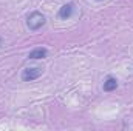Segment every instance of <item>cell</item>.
<instances>
[{
  "instance_id": "5",
  "label": "cell",
  "mask_w": 133,
  "mask_h": 131,
  "mask_svg": "<svg viewBox=\"0 0 133 131\" xmlns=\"http://www.w3.org/2000/svg\"><path fill=\"white\" fill-rule=\"evenodd\" d=\"M116 88H118V80H116L115 77L108 76V77L105 79V82H104V91L110 93V91H115Z\"/></svg>"
},
{
  "instance_id": "6",
  "label": "cell",
  "mask_w": 133,
  "mask_h": 131,
  "mask_svg": "<svg viewBox=\"0 0 133 131\" xmlns=\"http://www.w3.org/2000/svg\"><path fill=\"white\" fill-rule=\"evenodd\" d=\"M98 2H99V0H98Z\"/></svg>"
},
{
  "instance_id": "3",
  "label": "cell",
  "mask_w": 133,
  "mask_h": 131,
  "mask_svg": "<svg viewBox=\"0 0 133 131\" xmlns=\"http://www.w3.org/2000/svg\"><path fill=\"white\" fill-rule=\"evenodd\" d=\"M73 11H74V5H73V3H66V5H64V6L59 9V17L64 19V20H66V19H70V17L73 16Z\"/></svg>"
},
{
  "instance_id": "2",
  "label": "cell",
  "mask_w": 133,
  "mask_h": 131,
  "mask_svg": "<svg viewBox=\"0 0 133 131\" xmlns=\"http://www.w3.org/2000/svg\"><path fill=\"white\" fill-rule=\"evenodd\" d=\"M40 76H42L40 68H25L22 72V80L23 82H33L36 79H39Z\"/></svg>"
},
{
  "instance_id": "1",
  "label": "cell",
  "mask_w": 133,
  "mask_h": 131,
  "mask_svg": "<svg viewBox=\"0 0 133 131\" xmlns=\"http://www.w3.org/2000/svg\"><path fill=\"white\" fill-rule=\"evenodd\" d=\"M45 16L42 14V12H39V11H34L31 12L28 17H26V26H28V30L30 31H37V30H40L43 25H45Z\"/></svg>"
},
{
  "instance_id": "4",
  "label": "cell",
  "mask_w": 133,
  "mask_h": 131,
  "mask_svg": "<svg viewBox=\"0 0 133 131\" xmlns=\"http://www.w3.org/2000/svg\"><path fill=\"white\" fill-rule=\"evenodd\" d=\"M46 54H48V51H46L45 48H36V49H33V51L28 54V59H31V60L45 59V57H46Z\"/></svg>"
}]
</instances>
